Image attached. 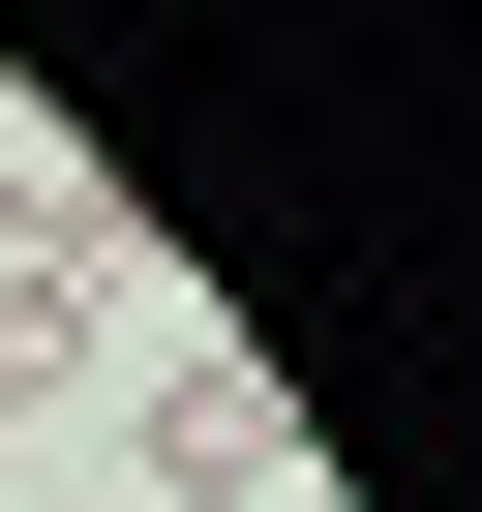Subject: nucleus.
<instances>
[{
	"instance_id": "nucleus-2",
	"label": "nucleus",
	"mask_w": 482,
	"mask_h": 512,
	"mask_svg": "<svg viewBox=\"0 0 482 512\" xmlns=\"http://www.w3.org/2000/svg\"><path fill=\"white\" fill-rule=\"evenodd\" d=\"M91 332H121V272H0V422H31V392H91Z\"/></svg>"
},
{
	"instance_id": "nucleus-3",
	"label": "nucleus",
	"mask_w": 482,
	"mask_h": 512,
	"mask_svg": "<svg viewBox=\"0 0 482 512\" xmlns=\"http://www.w3.org/2000/svg\"><path fill=\"white\" fill-rule=\"evenodd\" d=\"M0 272H91V181L61 151H0Z\"/></svg>"
},
{
	"instance_id": "nucleus-1",
	"label": "nucleus",
	"mask_w": 482,
	"mask_h": 512,
	"mask_svg": "<svg viewBox=\"0 0 482 512\" xmlns=\"http://www.w3.org/2000/svg\"><path fill=\"white\" fill-rule=\"evenodd\" d=\"M121 512H302V422H272V362H151V422H121Z\"/></svg>"
}]
</instances>
